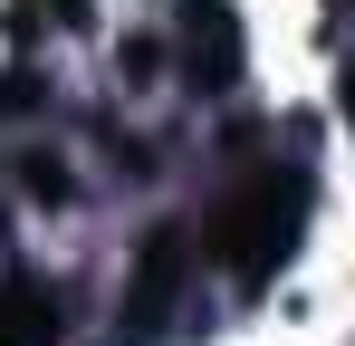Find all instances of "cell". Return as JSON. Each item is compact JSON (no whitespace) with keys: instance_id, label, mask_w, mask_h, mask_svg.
Segmentation results:
<instances>
[{"instance_id":"7a4b0ae2","label":"cell","mask_w":355,"mask_h":346,"mask_svg":"<svg viewBox=\"0 0 355 346\" xmlns=\"http://www.w3.org/2000/svg\"><path fill=\"white\" fill-rule=\"evenodd\" d=\"M182 67H192L202 87H231L240 77V29H231L221 0H192V10H182Z\"/></svg>"},{"instance_id":"277c9868","label":"cell","mask_w":355,"mask_h":346,"mask_svg":"<svg viewBox=\"0 0 355 346\" xmlns=\"http://www.w3.org/2000/svg\"><path fill=\"white\" fill-rule=\"evenodd\" d=\"M58 29H87V0H10V39L19 49H39Z\"/></svg>"},{"instance_id":"52a82bcc","label":"cell","mask_w":355,"mask_h":346,"mask_svg":"<svg viewBox=\"0 0 355 346\" xmlns=\"http://www.w3.org/2000/svg\"><path fill=\"white\" fill-rule=\"evenodd\" d=\"M116 67H125V77H154V67H164V39H125Z\"/></svg>"},{"instance_id":"8992f818","label":"cell","mask_w":355,"mask_h":346,"mask_svg":"<svg viewBox=\"0 0 355 346\" xmlns=\"http://www.w3.org/2000/svg\"><path fill=\"white\" fill-rule=\"evenodd\" d=\"M39 67H0V125H19V115H39Z\"/></svg>"},{"instance_id":"3957f363","label":"cell","mask_w":355,"mask_h":346,"mask_svg":"<svg viewBox=\"0 0 355 346\" xmlns=\"http://www.w3.org/2000/svg\"><path fill=\"white\" fill-rule=\"evenodd\" d=\"M67 337V318H58V298L39 279H0V346H58Z\"/></svg>"},{"instance_id":"5b68a950","label":"cell","mask_w":355,"mask_h":346,"mask_svg":"<svg viewBox=\"0 0 355 346\" xmlns=\"http://www.w3.org/2000/svg\"><path fill=\"white\" fill-rule=\"evenodd\" d=\"M19 192H29V202H49V212H67V202H77V183H67V154L29 145V154H19Z\"/></svg>"},{"instance_id":"6da1fadb","label":"cell","mask_w":355,"mask_h":346,"mask_svg":"<svg viewBox=\"0 0 355 346\" xmlns=\"http://www.w3.org/2000/svg\"><path fill=\"white\" fill-rule=\"evenodd\" d=\"M297 231H307V173H297V164H259V173H240L231 192L211 202L202 260L231 270V288H259L297 250Z\"/></svg>"}]
</instances>
